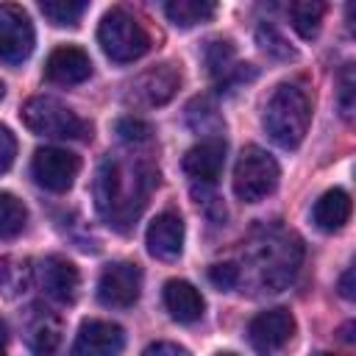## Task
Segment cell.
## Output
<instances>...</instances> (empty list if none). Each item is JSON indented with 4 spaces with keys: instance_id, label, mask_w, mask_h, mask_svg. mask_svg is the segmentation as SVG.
<instances>
[{
    "instance_id": "obj_25",
    "label": "cell",
    "mask_w": 356,
    "mask_h": 356,
    "mask_svg": "<svg viewBox=\"0 0 356 356\" xmlns=\"http://www.w3.org/2000/svg\"><path fill=\"white\" fill-rule=\"evenodd\" d=\"M206 67L214 78H228L234 64V44L228 39H211L206 44Z\"/></svg>"
},
{
    "instance_id": "obj_12",
    "label": "cell",
    "mask_w": 356,
    "mask_h": 356,
    "mask_svg": "<svg viewBox=\"0 0 356 356\" xmlns=\"http://www.w3.org/2000/svg\"><path fill=\"white\" fill-rule=\"evenodd\" d=\"M122 345H125V334L117 323L83 320L75 334L72 353L75 356H114L122 350Z\"/></svg>"
},
{
    "instance_id": "obj_10",
    "label": "cell",
    "mask_w": 356,
    "mask_h": 356,
    "mask_svg": "<svg viewBox=\"0 0 356 356\" xmlns=\"http://www.w3.org/2000/svg\"><path fill=\"white\" fill-rule=\"evenodd\" d=\"M292 337H295V317L289 309H267L248 323V339L259 353L281 350Z\"/></svg>"
},
{
    "instance_id": "obj_20",
    "label": "cell",
    "mask_w": 356,
    "mask_h": 356,
    "mask_svg": "<svg viewBox=\"0 0 356 356\" xmlns=\"http://www.w3.org/2000/svg\"><path fill=\"white\" fill-rule=\"evenodd\" d=\"M58 342H61V323H58V317H53L47 312L36 314L31 320V325H28V345H31V350L53 353L58 348Z\"/></svg>"
},
{
    "instance_id": "obj_34",
    "label": "cell",
    "mask_w": 356,
    "mask_h": 356,
    "mask_svg": "<svg viewBox=\"0 0 356 356\" xmlns=\"http://www.w3.org/2000/svg\"><path fill=\"white\" fill-rule=\"evenodd\" d=\"M3 95H6V86H3V83H0V100H3Z\"/></svg>"
},
{
    "instance_id": "obj_22",
    "label": "cell",
    "mask_w": 356,
    "mask_h": 356,
    "mask_svg": "<svg viewBox=\"0 0 356 356\" xmlns=\"http://www.w3.org/2000/svg\"><path fill=\"white\" fill-rule=\"evenodd\" d=\"M31 278H33V267L28 259H17V256H8L0 261V289L14 298L19 292H25L31 286Z\"/></svg>"
},
{
    "instance_id": "obj_16",
    "label": "cell",
    "mask_w": 356,
    "mask_h": 356,
    "mask_svg": "<svg viewBox=\"0 0 356 356\" xmlns=\"http://www.w3.org/2000/svg\"><path fill=\"white\" fill-rule=\"evenodd\" d=\"M89 75H92V61H89V56H86L81 47H72V44L56 47V50L47 56V61H44V78H47L50 83H58V86L83 83Z\"/></svg>"
},
{
    "instance_id": "obj_13",
    "label": "cell",
    "mask_w": 356,
    "mask_h": 356,
    "mask_svg": "<svg viewBox=\"0 0 356 356\" xmlns=\"http://www.w3.org/2000/svg\"><path fill=\"white\" fill-rule=\"evenodd\" d=\"M222 164H225V142L220 136H206L200 139L197 145H192L184 156V172L203 184V186H211L220 172H222Z\"/></svg>"
},
{
    "instance_id": "obj_23",
    "label": "cell",
    "mask_w": 356,
    "mask_h": 356,
    "mask_svg": "<svg viewBox=\"0 0 356 356\" xmlns=\"http://www.w3.org/2000/svg\"><path fill=\"white\" fill-rule=\"evenodd\" d=\"M44 19L58 25V28H67V25H78V19L83 17L89 0H36Z\"/></svg>"
},
{
    "instance_id": "obj_6",
    "label": "cell",
    "mask_w": 356,
    "mask_h": 356,
    "mask_svg": "<svg viewBox=\"0 0 356 356\" xmlns=\"http://www.w3.org/2000/svg\"><path fill=\"white\" fill-rule=\"evenodd\" d=\"M278 178H281L278 161L259 145H248L242 147L234 167V195L242 203H259L275 192Z\"/></svg>"
},
{
    "instance_id": "obj_9",
    "label": "cell",
    "mask_w": 356,
    "mask_h": 356,
    "mask_svg": "<svg viewBox=\"0 0 356 356\" xmlns=\"http://www.w3.org/2000/svg\"><path fill=\"white\" fill-rule=\"evenodd\" d=\"M81 170V159L61 147H42L33 153L31 175L47 192H67Z\"/></svg>"
},
{
    "instance_id": "obj_24",
    "label": "cell",
    "mask_w": 356,
    "mask_h": 356,
    "mask_svg": "<svg viewBox=\"0 0 356 356\" xmlns=\"http://www.w3.org/2000/svg\"><path fill=\"white\" fill-rule=\"evenodd\" d=\"M25 222H28V211L22 200H17L8 192H0V239H14L17 234H22Z\"/></svg>"
},
{
    "instance_id": "obj_17",
    "label": "cell",
    "mask_w": 356,
    "mask_h": 356,
    "mask_svg": "<svg viewBox=\"0 0 356 356\" xmlns=\"http://www.w3.org/2000/svg\"><path fill=\"white\" fill-rule=\"evenodd\" d=\"M161 298H164V306H167L170 317L184 323V325H192V323H197L203 317L206 300H203V295L189 281H181V278L167 281Z\"/></svg>"
},
{
    "instance_id": "obj_2",
    "label": "cell",
    "mask_w": 356,
    "mask_h": 356,
    "mask_svg": "<svg viewBox=\"0 0 356 356\" xmlns=\"http://www.w3.org/2000/svg\"><path fill=\"white\" fill-rule=\"evenodd\" d=\"M264 131L267 136L284 147V150H295L309 131L312 122V100L309 92L300 83H281L275 86V92L270 95L267 106H264Z\"/></svg>"
},
{
    "instance_id": "obj_14",
    "label": "cell",
    "mask_w": 356,
    "mask_h": 356,
    "mask_svg": "<svg viewBox=\"0 0 356 356\" xmlns=\"http://www.w3.org/2000/svg\"><path fill=\"white\" fill-rule=\"evenodd\" d=\"M39 284H42L47 298H53L58 303H72L78 298V289H81V275L70 259L47 256L39 264Z\"/></svg>"
},
{
    "instance_id": "obj_8",
    "label": "cell",
    "mask_w": 356,
    "mask_h": 356,
    "mask_svg": "<svg viewBox=\"0 0 356 356\" xmlns=\"http://www.w3.org/2000/svg\"><path fill=\"white\" fill-rule=\"evenodd\" d=\"M33 25L28 14L14 3H0V61L22 64L33 53Z\"/></svg>"
},
{
    "instance_id": "obj_18",
    "label": "cell",
    "mask_w": 356,
    "mask_h": 356,
    "mask_svg": "<svg viewBox=\"0 0 356 356\" xmlns=\"http://www.w3.org/2000/svg\"><path fill=\"white\" fill-rule=\"evenodd\" d=\"M312 220L320 231H339L350 220V195L345 189H328L320 195V200L312 209Z\"/></svg>"
},
{
    "instance_id": "obj_26",
    "label": "cell",
    "mask_w": 356,
    "mask_h": 356,
    "mask_svg": "<svg viewBox=\"0 0 356 356\" xmlns=\"http://www.w3.org/2000/svg\"><path fill=\"white\" fill-rule=\"evenodd\" d=\"M256 39H259V44H261V50H264L267 56L281 58V61L295 58V50L286 44V39H284L273 25H261V28L256 31Z\"/></svg>"
},
{
    "instance_id": "obj_31",
    "label": "cell",
    "mask_w": 356,
    "mask_h": 356,
    "mask_svg": "<svg viewBox=\"0 0 356 356\" xmlns=\"http://www.w3.org/2000/svg\"><path fill=\"white\" fill-rule=\"evenodd\" d=\"M145 353H147V356H153V353H156V356H159V353H172V356H186L189 350H186V348H181L178 342H153V345H147V348H145Z\"/></svg>"
},
{
    "instance_id": "obj_19",
    "label": "cell",
    "mask_w": 356,
    "mask_h": 356,
    "mask_svg": "<svg viewBox=\"0 0 356 356\" xmlns=\"http://www.w3.org/2000/svg\"><path fill=\"white\" fill-rule=\"evenodd\" d=\"M164 14L178 28H195L217 14V0H164Z\"/></svg>"
},
{
    "instance_id": "obj_33",
    "label": "cell",
    "mask_w": 356,
    "mask_h": 356,
    "mask_svg": "<svg viewBox=\"0 0 356 356\" xmlns=\"http://www.w3.org/2000/svg\"><path fill=\"white\" fill-rule=\"evenodd\" d=\"M6 342H8V328H6V323H3V317H0V353L6 350Z\"/></svg>"
},
{
    "instance_id": "obj_27",
    "label": "cell",
    "mask_w": 356,
    "mask_h": 356,
    "mask_svg": "<svg viewBox=\"0 0 356 356\" xmlns=\"http://www.w3.org/2000/svg\"><path fill=\"white\" fill-rule=\"evenodd\" d=\"M117 134H120V139L122 142H128V145H142V142H147L150 139V125L145 122V120H139V117H120L117 120Z\"/></svg>"
},
{
    "instance_id": "obj_28",
    "label": "cell",
    "mask_w": 356,
    "mask_h": 356,
    "mask_svg": "<svg viewBox=\"0 0 356 356\" xmlns=\"http://www.w3.org/2000/svg\"><path fill=\"white\" fill-rule=\"evenodd\" d=\"M209 281H211L217 289H234V286H239V267L231 264V261L211 264V267H209Z\"/></svg>"
},
{
    "instance_id": "obj_4",
    "label": "cell",
    "mask_w": 356,
    "mask_h": 356,
    "mask_svg": "<svg viewBox=\"0 0 356 356\" xmlns=\"http://www.w3.org/2000/svg\"><path fill=\"white\" fill-rule=\"evenodd\" d=\"M97 42L114 64H131L150 50L147 28L125 8H111L103 14L97 28Z\"/></svg>"
},
{
    "instance_id": "obj_1",
    "label": "cell",
    "mask_w": 356,
    "mask_h": 356,
    "mask_svg": "<svg viewBox=\"0 0 356 356\" xmlns=\"http://www.w3.org/2000/svg\"><path fill=\"white\" fill-rule=\"evenodd\" d=\"M156 184L159 170L150 161L106 156L95 172V206L111 228L128 231L147 206Z\"/></svg>"
},
{
    "instance_id": "obj_21",
    "label": "cell",
    "mask_w": 356,
    "mask_h": 356,
    "mask_svg": "<svg viewBox=\"0 0 356 356\" xmlns=\"http://www.w3.org/2000/svg\"><path fill=\"white\" fill-rule=\"evenodd\" d=\"M325 17V0H292V28L303 39H314L320 33Z\"/></svg>"
},
{
    "instance_id": "obj_5",
    "label": "cell",
    "mask_w": 356,
    "mask_h": 356,
    "mask_svg": "<svg viewBox=\"0 0 356 356\" xmlns=\"http://www.w3.org/2000/svg\"><path fill=\"white\" fill-rule=\"evenodd\" d=\"M19 117L25 128L36 136H50V139H89L92 136V125L56 97H44V95L31 97L22 106Z\"/></svg>"
},
{
    "instance_id": "obj_3",
    "label": "cell",
    "mask_w": 356,
    "mask_h": 356,
    "mask_svg": "<svg viewBox=\"0 0 356 356\" xmlns=\"http://www.w3.org/2000/svg\"><path fill=\"white\" fill-rule=\"evenodd\" d=\"M300 239L284 228H273L264 231L261 239L253 242V248L248 250V259L259 275V284L267 292H281L298 273L300 267Z\"/></svg>"
},
{
    "instance_id": "obj_15",
    "label": "cell",
    "mask_w": 356,
    "mask_h": 356,
    "mask_svg": "<svg viewBox=\"0 0 356 356\" xmlns=\"http://www.w3.org/2000/svg\"><path fill=\"white\" fill-rule=\"evenodd\" d=\"M147 250L150 256L161 259V261H172L181 256L184 250V220L175 211H161L153 217V222L147 225L145 234Z\"/></svg>"
},
{
    "instance_id": "obj_30",
    "label": "cell",
    "mask_w": 356,
    "mask_h": 356,
    "mask_svg": "<svg viewBox=\"0 0 356 356\" xmlns=\"http://www.w3.org/2000/svg\"><path fill=\"white\" fill-rule=\"evenodd\" d=\"M14 156H17V139L6 125H0V175L14 164Z\"/></svg>"
},
{
    "instance_id": "obj_11",
    "label": "cell",
    "mask_w": 356,
    "mask_h": 356,
    "mask_svg": "<svg viewBox=\"0 0 356 356\" xmlns=\"http://www.w3.org/2000/svg\"><path fill=\"white\" fill-rule=\"evenodd\" d=\"M181 86V70L175 64H159L145 70L131 83V97L142 106H164Z\"/></svg>"
},
{
    "instance_id": "obj_29",
    "label": "cell",
    "mask_w": 356,
    "mask_h": 356,
    "mask_svg": "<svg viewBox=\"0 0 356 356\" xmlns=\"http://www.w3.org/2000/svg\"><path fill=\"white\" fill-rule=\"evenodd\" d=\"M353 83H356L353 81V67L345 64V70L339 75V111H342L345 120L353 117Z\"/></svg>"
},
{
    "instance_id": "obj_32",
    "label": "cell",
    "mask_w": 356,
    "mask_h": 356,
    "mask_svg": "<svg viewBox=\"0 0 356 356\" xmlns=\"http://www.w3.org/2000/svg\"><path fill=\"white\" fill-rule=\"evenodd\" d=\"M339 292H342V298H348V300L356 298V292H353V267H348V270L342 273V278H339Z\"/></svg>"
},
{
    "instance_id": "obj_7",
    "label": "cell",
    "mask_w": 356,
    "mask_h": 356,
    "mask_svg": "<svg viewBox=\"0 0 356 356\" xmlns=\"http://www.w3.org/2000/svg\"><path fill=\"white\" fill-rule=\"evenodd\" d=\"M142 292V270L134 261H111L97 278V300L108 309H131Z\"/></svg>"
}]
</instances>
